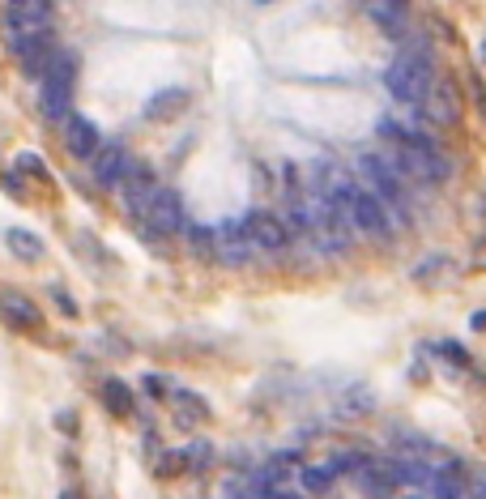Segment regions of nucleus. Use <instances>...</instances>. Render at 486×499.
<instances>
[{"label":"nucleus","mask_w":486,"mask_h":499,"mask_svg":"<svg viewBox=\"0 0 486 499\" xmlns=\"http://www.w3.org/2000/svg\"><path fill=\"white\" fill-rule=\"evenodd\" d=\"M384 90H389L397 103H410V107H422L431 90H436V69H431V56H410L401 51L384 69Z\"/></svg>","instance_id":"f257e3e1"},{"label":"nucleus","mask_w":486,"mask_h":499,"mask_svg":"<svg viewBox=\"0 0 486 499\" xmlns=\"http://www.w3.org/2000/svg\"><path fill=\"white\" fill-rule=\"evenodd\" d=\"M371 405H376L371 388H350V393H346V397L338 402V410H341V414H367Z\"/></svg>","instance_id":"5701e85b"},{"label":"nucleus","mask_w":486,"mask_h":499,"mask_svg":"<svg viewBox=\"0 0 486 499\" xmlns=\"http://www.w3.org/2000/svg\"><path fill=\"white\" fill-rule=\"evenodd\" d=\"M188 107V90L184 86H171L167 95H154L146 103V116L149 119H158V116H175V111H184Z\"/></svg>","instance_id":"aec40b11"},{"label":"nucleus","mask_w":486,"mask_h":499,"mask_svg":"<svg viewBox=\"0 0 486 499\" xmlns=\"http://www.w3.org/2000/svg\"><path fill=\"white\" fill-rule=\"evenodd\" d=\"M51 22V0H13L9 4V30L26 35V30H48Z\"/></svg>","instance_id":"9b49d317"},{"label":"nucleus","mask_w":486,"mask_h":499,"mask_svg":"<svg viewBox=\"0 0 486 499\" xmlns=\"http://www.w3.org/2000/svg\"><path fill=\"white\" fill-rule=\"evenodd\" d=\"M482 60H486V43H482Z\"/></svg>","instance_id":"c85d7f7f"},{"label":"nucleus","mask_w":486,"mask_h":499,"mask_svg":"<svg viewBox=\"0 0 486 499\" xmlns=\"http://www.w3.org/2000/svg\"><path fill=\"white\" fill-rule=\"evenodd\" d=\"M474 499H486V474L474 478Z\"/></svg>","instance_id":"bb28decb"},{"label":"nucleus","mask_w":486,"mask_h":499,"mask_svg":"<svg viewBox=\"0 0 486 499\" xmlns=\"http://www.w3.org/2000/svg\"><path fill=\"white\" fill-rule=\"evenodd\" d=\"M422 111L436 119V124H457V116H461V103H457V95H452L448 86H436L431 98L422 103Z\"/></svg>","instance_id":"2eb2a0df"},{"label":"nucleus","mask_w":486,"mask_h":499,"mask_svg":"<svg viewBox=\"0 0 486 499\" xmlns=\"http://www.w3.org/2000/svg\"><path fill=\"white\" fill-rule=\"evenodd\" d=\"M359 487L367 491V499H392V474L384 465H371L367 461L363 470H359Z\"/></svg>","instance_id":"6ab92c4d"},{"label":"nucleus","mask_w":486,"mask_h":499,"mask_svg":"<svg viewBox=\"0 0 486 499\" xmlns=\"http://www.w3.org/2000/svg\"><path fill=\"white\" fill-rule=\"evenodd\" d=\"M60 499H77V495H69V491H65V495H60Z\"/></svg>","instance_id":"cd10ccee"},{"label":"nucleus","mask_w":486,"mask_h":499,"mask_svg":"<svg viewBox=\"0 0 486 499\" xmlns=\"http://www.w3.org/2000/svg\"><path fill=\"white\" fill-rule=\"evenodd\" d=\"M389 474H392V482H410V487H427V491H431L436 470L422 465V461H414V457H401V461H392L389 465Z\"/></svg>","instance_id":"a211bd4d"},{"label":"nucleus","mask_w":486,"mask_h":499,"mask_svg":"<svg viewBox=\"0 0 486 499\" xmlns=\"http://www.w3.org/2000/svg\"><path fill=\"white\" fill-rule=\"evenodd\" d=\"M149 231H158V235H184V226H188V218H184V201L175 196L171 188L158 192V201H154V210L146 218Z\"/></svg>","instance_id":"0eeeda50"},{"label":"nucleus","mask_w":486,"mask_h":499,"mask_svg":"<svg viewBox=\"0 0 486 499\" xmlns=\"http://www.w3.org/2000/svg\"><path fill=\"white\" fill-rule=\"evenodd\" d=\"M406 499H422V495H406Z\"/></svg>","instance_id":"c756f323"},{"label":"nucleus","mask_w":486,"mask_h":499,"mask_svg":"<svg viewBox=\"0 0 486 499\" xmlns=\"http://www.w3.org/2000/svg\"><path fill=\"white\" fill-rule=\"evenodd\" d=\"M371 22L380 26L384 35H406L410 26V0H367Z\"/></svg>","instance_id":"f8f14e48"},{"label":"nucleus","mask_w":486,"mask_h":499,"mask_svg":"<svg viewBox=\"0 0 486 499\" xmlns=\"http://www.w3.org/2000/svg\"><path fill=\"white\" fill-rule=\"evenodd\" d=\"M0 316H4L9 325H18V329H26V325L39 329V325H43L39 308H34L26 295H18V290H4V295H0Z\"/></svg>","instance_id":"ddd939ff"},{"label":"nucleus","mask_w":486,"mask_h":499,"mask_svg":"<svg viewBox=\"0 0 486 499\" xmlns=\"http://www.w3.org/2000/svg\"><path fill=\"white\" fill-rule=\"evenodd\" d=\"M341 205L350 210V218H354V226H359V235L367 239H389L392 235V218H389V205L376 196V192L359 188V184H341L338 192Z\"/></svg>","instance_id":"f03ea898"},{"label":"nucleus","mask_w":486,"mask_h":499,"mask_svg":"<svg viewBox=\"0 0 486 499\" xmlns=\"http://www.w3.org/2000/svg\"><path fill=\"white\" fill-rule=\"evenodd\" d=\"M73 81H77L73 51H56V56H51V65H48V73H43V90H65V95H73Z\"/></svg>","instance_id":"4468645a"},{"label":"nucleus","mask_w":486,"mask_h":499,"mask_svg":"<svg viewBox=\"0 0 486 499\" xmlns=\"http://www.w3.org/2000/svg\"><path fill=\"white\" fill-rule=\"evenodd\" d=\"M51 299H56V308H65L69 316H77V303L69 299V290H65V286H51Z\"/></svg>","instance_id":"393cba45"},{"label":"nucleus","mask_w":486,"mask_h":499,"mask_svg":"<svg viewBox=\"0 0 486 499\" xmlns=\"http://www.w3.org/2000/svg\"><path fill=\"white\" fill-rule=\"evenodd\" d=\"M133 163H137V158H133L120 142H107L103 150H98V158H95V180L103 184V188H120Z\"/></svg>","instance_id":"9d476101"},{"label":"nucleus","mask_w":486,"mask_h":499,"mask_svg":"<svg viewBox=\"0 0 486 499\" xmlns=\"http://www.w3.org/2000/svg\"><path fill=\"white\" fill-rule=\"evenodd\" d=\"M261 4H269V0H261Z\"/></svg>","instance_id":"7c9ffc66"},{"label":"nucleus","mask_w":486,"mask_h":499,"mask_svg":"<svg viewBox=\"0 0 486 499\" xmlns=\"http://www.w3.org/2000/svg\"><path fill=\"white\" fill-rule=\"evenodd\" d=\"M158 192H163V184H158V175H154L146 163L128 166V175H124V184H120V201H124V210L137 218V222H146V218H149L154 201H158Z\"/></svg>","instance_id":"20e7f679"},{"label":"nucleus","mask_w":486,"mask_h":499,"mask_svg":"<svg viewBox=\"0 0 486 499\" xmlns=\"http://www.w3.org/2000/svg\"><path fill=\"white\" fill-rule=\"evenodd\" d=\"M22 171H34V175H48V171L39 166V154H22Z\"/></svg>","instance_id":"a878e982"},{"label":"nucleus","mask_w":486,"mask_h":499,"mask_svg":"<svg viewBox=\"0 0 486 499\" xmlns=\"http://www.w3.org/2000/svg\"><path fill=\"white\" fill-rule=\"evenodd\" d=\"M9 51H13V60H18V69L30 73V77H43L51 65V35L48 30H26V35H13L9 39Z\"/></svg>","instance_id":"39448f33"},{"label":"nucleus","mask_w":486,"mask_h":499,"mask_svg":"<svg viewBox=\"0 0 486 499\" xmlns=\"http://www.w3.org/2000/svg\"><path fill=\"white\" fill-rule=\"evenodd\" d=\"M103 393H107V405H111L116 414H128V410H133V393H128V384L107 380L103 384Z\"/></svg>","instance_id":"b1692460"},{"label":"nucleus","mask_w":486,"mask_h":499,"mask_svg":"<svg viewBox=\"0 0 486 499\" xmlns=\"http://www.w3.org/2000/svg\"><path fill=\"white\" fill-rule=\"evenodd\" d=\"M333 470H329V465H303V470H299V482H303V491H308V495H324V491H329V487H333Z\"/></svg>","instance_id":"412c9836"},{"label":"nucleus","mask_w":486,"mask_h":499,"mask_svg":"<svg viewBox=\"0 0 486 499\" xmlns=\"http://www.w3.org/2000/svg\"><path fill=\"white\" fill-rule=\"evenodd\" d=\"M184 239H188L193 257H214V226H201V222H188V226H184Z\"/></svg>","instance_id":"4be33fe9"},{"label":"nucleus","mask_w":486,"mask_h":499,"mask_svg":"<svg viewBox=\"0 0 486 499\" xmlns=\"http://www.w3.org/2000/svg\"><path fill=\"white\" fill-rule=\"evenodd\" d=\"M354 166H359V175H363L367 192H376L389 210L406 201V175L397 171V163H392L389 154H359Z\"/></svg>","instance_id":"7ed1b4c3"},{"label":"nucleus","mask_w":486,"mask_h":499,"mask_svg":"<svg viewBox=\"0 0 486 499\" xmlns=\"http://www.w3.org/2000/svg\"><path fill=\"white\" fill-rule=\"evenodd\" d=\"M4 243H9V252L18 257V261H43L48 257V248H43V239L30 235V231H22V226H13V231H4Z\"/></svg>","instance_id":"dca6fc26"},{"label":"nucleus","mask_w":486,"mask_h":499,"mask_svg":"<svg viewBox=\"0 0 486 499\" xmlns=\"http://www.w3.org/2000/svg\"><path fill=\"white\" fill-rule=\"evenodd\" d=\"M252 252H256V248H252L243 222H218V226H214V261L218 265H247Z\"/></svg>","instance_id":"423d86ee"},{"label":"nucleus","mask_w":486,"mask_h":499,"mask_svg":"<svg viewBox=\"0 0 486 499\" xmlns=\"http://www.w3.org/2000/svg\"><path fill=\"white\" fill-rule=\"evenodd\" d=\"M247 226V239H252V248L256 252H282L286 248V226H282V218L277 214H265V210H256V214L243 222Z\"/></svg>","instance_id":"6e6552de"},{"label":"nucleus","mask_w":486,"mask_h":499,"mask_svg":"<svg viewBox=\"0 0 486 499\" xmlns=\"http://www.w3.org/2000/svg\"><path fill=\"white\" fill-rule=\"evenodd\" d=\"M65 142H69V150H73V158H81V163H95L98 150H103V133H98V124L90 116H73L69 124H65Z\"/></svg>","instance_id":"1a4fd4ad"},{"label":"nucleus","mask_w":486,"mask_h":499,"mask_svg":"<svg viewBox=\"0 0 486 499\" xmlns=\"http://www.w3.org/2000/svg\"><path fill=\"white\" fill-rule=\"evenodd\" d=\"M431 495L436 499H469V491L461 487V465H439L436 478H431Z\"/></svg>","instance_id":"f3484780"}]
</instances>
